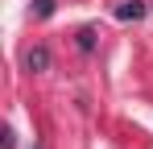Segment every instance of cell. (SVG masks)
Listing matches in <instances>:
<instances>
[{
	"label": "cell",
	"instance_id": "1",
	"mask_svg": "<svg viewBox=\"0 0 153 149\" xmlns=\"http://www.w3.org/2000/svg\"><path fill=\"white\" fill-rule=\"evenodd\" d=\"M116 17H120V21H141V17H145V4H141V0H124V4L116 8Z\"/></svg>",
	"mask_w": 153,
	"mask_h": 149
},
{
	"label": "cell",
	"instance_id": "2",
	"mask_svg": "<svg viewBox=\"0 0 153 149\" xmlns=\"http://www.w3.org/2000/svg\"><path fill=\"white\" fill-rule=\"evenodd\" d=\"M25 66H29V71H46V66H50V54H46L42 46H33L29 58H25Z\"/></svg>",
	"mask_w": 153,
	"mask_h": 149
},
{
	"label": "cell",
	"instance_id": "3",
	"mask_svg": "<svg viewBox=\"0 0 153 149\" xmlns=\"http://www.w3.org/2000/svg\"><path fill=\"white\" fill-rule=\"evenodd\" d=\"M58 0H33V17H50Z\"/></svg>",
	"mask_w": 153,
	"mask_h": 149
},
{
	"label": "cell",
	"instance_id": "4",
	"mask_svg": "<svg viewBox=\"0 0 153 149\" xmlns=\"http://www.w3.org/2000/svg\"><path fill=\"white\" fill-rule=\"evenodd\" d=\"M79 46H83V50L95 46V29H79Z\"/></svg>",
	"mask_w": 153,
	"mask_h": 149
}]
</instances>
